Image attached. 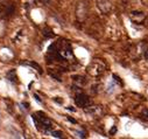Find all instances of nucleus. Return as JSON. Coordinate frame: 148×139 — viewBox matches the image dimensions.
I'll use <instances>...</instances> for the list:
<instances>
[{
    "label": "nucleus",
    "instance_id": "obj_6",
    "mask_svg": "<svg viewBox=\"0 0 148 139\" xmlns=\"http://www.w3.org/2000/svg\"><path fill=\"white\" fill-rule=\"evenodd\" d=\"M85 112L88 114V115H90L91 117H99L100 115H101V109H100V107H88V108H85Z\"/></svg>",
    "mask_w": 148,
    "mask_h": 139
},
{
    "label": "nucleus",
    "instance_id": "obj_5",
    "mask_svg": "<svg viewBox=\"0 0 148 139\" xmlns=\"http://www.w3.org/2000/svg\"><path fill=\"white\" fill-rule=\"evenodd\" d=\"M97 6L100 10V12L104 14L108 13L111 11V8H112V5H111L110 0H97Z\"/></svg>",
    "mask_w": 148,
    "mask_h": 139
},
{
    "label": "nucleus",
    "instance_id": "obj_10",
    "mask_svg": "<svg viewBox=\"0 0 148 139\" xmlns=\"http://www.w3.org/2000/svg\"><path fill=\"white\" fill-rule=\"evenodd\" d=\"M27 64H28V65H30V67H33V68H36V69H38V72H39V73H42L41 67H40L38 63H35V62H28Z\"/></svg>",
    "mask_w": 148,
    "mask_h": 139
},
{
    "label": "nucleus",
    "instance_id": "obj_2",
    "mask_svg": "<svg viewBox=\"0 0 148 139\" xmlns=\"http://www.w3.org/2000/svg\"><path fill=\"white\" fill-rule=\"evenodd\" d=\"M104 72H105V64L100 60H93L88 67V73L92 76H99Z\"/></svg>",
    "mask_w": 148,
    "mask_h": 139
},
{
    "label": "nucleus",
    "instance_id": "obj_16",
    "mask_svg": "<svg viewBox=\"0 0 148 139\" xmlns=\"http://www.w3.org/2000/svg\"><path fill=\"white\" fill-rule=\"evenodd\" d=\"M69 120L72 122V123H76V120H75V119H72V118H69Z\"/></svg>",
    "mask_w": 148,
    "mask_h": 139
},
{
    "label": "nucleus",
    "instance_id": "obj_9",
    "mask_svg": "<svg viewBox=\"0 0 148 139\" xmlns=\"http://www.w3.org/2000/svg\"><path fill=\"white\" fill-rule=\"evenodd\" d=\"M49 134H50L51 137H54V138H63V133H62L61 131H56V130H51V131L49 132Z\"/></svg>",
    "mask_w": 148,
    "mask_h": 139
},
{
    "label": "nucleus",
    "instance_id": "obj_15",
    "mask_svg": "<svg viewBox=\"0 0 148 139\" xmlns=\"http://www.w3.org/2000/svg\"><path fill=\"white\" fill-rule=\"evenodd\" d=\"M116 131H117V127L114 126V127H112V130H111V133H116Z\"/></svg>",
    "mask_w": 148,
    "mask_h": 139
},
{
    "label": "nucleus",
    "instance_id": "obj_12",
    "mask_svg": "<svg viewBox=\"0 0 148 139\" xmlns=\"http://www.w3.org/2000/svg\"><path fill=\"white\" fill-rule=\"evenodd\" d=\"M75 134L78 138H85V132H83V131H77V132H75Z\"/></svg>",
    "mask_w": 148,
    "mask_h": 139
},
{
    "label": "nucleus",
    "instance_id": "obj_4",
    "mask_svg": "<svg viewBox=\"0 0 148 139\" xmlns=\"http://www.w3.org/2000/svg\"><path fill=\"white\" fill-rule=\"evenodd\" d=\"M131 20L134 25H142L146 20V14L140 11H133L131 13Z\"/></svg>",
    "mask_w": 148,
    "mask_h": 139
},
{
    "label": "nucleus",
    "instance_id": "obj_11",
    "mask_svg": "<svg viewBox=\"0 0 148 139\" xmlns=\"http://www.w3.org/2000/svg\"><path fill=\"white\" fill-rule=\"evenodd\" d=\"M81 7H84V4H79V5L77 6V17L81 15V14H79V8H81ZM81 13H83L84 15H86V11H85V10H84V11H81Z\"/></svg>",
    "mask_w": 148,
    "mask_h": 139
},
{
    "label": "nucleus",
    "instance_id": "obj_1",
    "mask_svg": "<svg viewBox=\"0 0 148 139\" xmlns=\"http://www.w3.org/2000/svg\"><path fill=\"white\" fill-rule=\"evenodd\" d=\"M32 119H33V122L35 123L36 129L40 130V131H42V132H45V133H47V134H49V132H50L51 130H54L53 122H51L48 117H46L45 115H43V116L41 115V117H38V115H33V116H32Z\"/></svg>",
    "mask_w": 148,
    "mask_h": 139
},
{
    "label": "nucleus",
    "instance_id": "obj_7",
    "mask_svg": "<svg viewBox=\"0 0 148 139\" xmlns=\"http://www.w3.org/2000/svg\"><path fill=\"white\" fill-rule=\"evenodd\" d=\"M117 77V76H116ZM117 82H119V78L117 77V80H111L108 83H107V87H106V91L108 92V94H112L114 90H116V88H117Z\"/></svg>",
    "mask_w": 148,
    "mask_h": 139
},
{
    "label": "nucleus",
    "instance_id": "obj_13",
    "mask_svg": "<svg viewBox=\"0 0 148 139\" xmlns=\"http://www.w3.org/2000/svg\"><path fill=\"white\" fill-rule=\"evenodd\" d=\"M141 116H142L145 119H147V120H148V110H147V109H145V110L141 112Z\"/></svg>",
    "mask_w": 148,
    "mask_h": 139
},
{
    "label": "nucleus",
    "instance_id": "obj_3",
    "mask_svg": "<svg viewBox=\"0 0 148 139\" xmlns=\"http://www.w3.org/2000/svg\"><path fill=\"white\" fill-rule=\"evenodd\" d=\"M75 103L77 104V107L85 109V108H88L90 104H91V100H90L89 96H86L85 94L78 92V94L75 96Z\"/></svg>",
    "mask_w": 148,
    "mask_h": 139
},
{
    "label": "nucleus",
    "instance_id": "obj_14",
    "mask_svg": "<svg viewBox=\"0 0 148 139\" xmlns=\"http://www.w3.org/2000/svg\"><path fill=\"white\" fill-rule=\"evenodd\" d=\"M34 98H35V100H36V102H38V103H40V104H42V100L40 99V97H39L38 95H36V94H34Z\"/></svg>",
    "mask_w": 148,
    "mask_h": 139
},
{
    "label": "nucleus",
    "instance_id": "obj_8",
    "mask_svg": "<svg viewBox=\"0 0 148 139\" xmlns=\"http://www.w3.org/2000/svg\"><path fill=\"white\" fill-rule=\"evenodd\" d=\"M6 77L11 81V82H13V83H15L16 82V73H15V70H10L7 74H6Z\"/></svg>",
    "mask_w": 148,
    "mask_h": 139
}]
</instances>
